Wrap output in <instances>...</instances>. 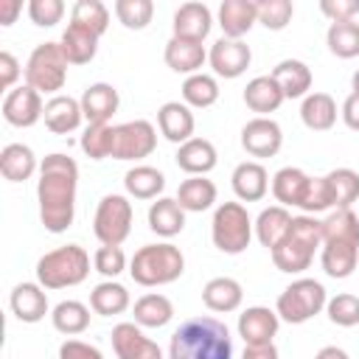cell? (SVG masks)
<instances>
[{"label": "cell", "mask_w": 359, "mask_h": 359, "mask_svg": "<svg viewBox=\"0 0 359 359\" xmlns=\"http://www.w3.org/2000/svg\"><path fill=\"white\" fill-rule=\"evenodd\" d=\"M174 36L180 39H191V42H202L210 28H213V14L205 3H182L174 11Z\"/></svg>", "instance_id": "obj_18"}, {"label": "cell", "mask_w": 359, "mask_h": 359, "mask_svg": "<svg viewBox=\"0 0 359 359\" xmlns=\"http://www.w3.org/2000/svg\"><path fill=\"white\" fill-rule=\"evenodd\" d=\"M314 359H351L342 348H337V345H325V348H320L317 351V356Z\"/></svg>", "instance_id": "obj_57"}, {"label": "cell", "mask_w": 359, "mask_h": 359, "mask_svg": "<svg viewBox=\"0 0 359 359\" xmlns=\"http://www.w3.org/2000/svg\"><path fill=\"white\" fill-rule=\"evenodd\" d=\"M182 101L188 107H196V109H205V107H213L219 101V84L213 76L208 73H194L182 81Z\"/></svg>", "instance_id": "obj_41"}, {"label": "cell", "mask_w": 359, "mask_h": 359, "mask_svg": "<svg viewBox=\"0 0 359 359\" xmlns=\"http://www.w3.org/2000/svg\"><path fill=\"white\" fill-rule=\"evenodd\" d=\"M359 258V216L345 208L323 219V269L328 278H348Z\"/></svg>", "instance_id": "obj_3"}, {"label": "cell", "mask_w": 359, "mask_h": 359, "mask_svg": "<svg viewBox=\"0 0 359 359\" xmlns=\"http://www.w3.org/2000/svg\"><path fill=\"white\" fill-rule=\"evenodd\" d=\"M165 65L174 70V73H199V67L208 62V53L202 48V42H191V39H180V36H171L165 42V53H163Z\"/></svg>", "instance_id": "obj_24"}, {"label": "cell", "mask_w": 359, "mask_h": 359, "mask_svg": "<svg viewBox=\"0 0 359 359\" xmlns=\"http://www.w3.org/2000/svg\"><path fill=\"white\" fill-rule=\"evenodd\" d=\"M328 297H325V286L314 278H297L292 280L280 294H278V303H275V311L283 323H292V325H300L306 320H311L314 314H320L325 309Z\"/></svg>", "instance_id": "obj_8"}, {"label": "cell", "mask_w": 359, "mask_h": 359, "mask_svg": "<svg viewBox=\"0 0 359 359\" xmlns=\"http://www.w3.org/2000/svg\"><path fill=\"white\" fill-rule=\"evenodd\" d=\"M210 238L216 250L227 255H238L250 247L252 238V219L241 202H222L210 222Z\"/></svg>", "instance_id": "obj_7"}, {"label": "cell", "mask_w": 359, "mask_h": 359, "mask_svg": "<svg viewBox=\"0 0 359 359\" xmlns=\"http://www.w3.org/2000/svg\"><path fill=\"white\" fill-rule=\"evenodd\" d=\"M93 264H95V272H101V275H107V278H115V275H121V272L126 269V255H123L121 247H107V244H101V247L95 250V255H93Z\"/></svg>", "instance_id": "obj_49"}, {"label": "cell", "mask_w": 359, "mask_h": 359, "mask_svg": "<svg viewBox=\"0 0 359 359\" xmlns=\"http://www.w3.org/2000/svg\"><path fill=\"white\" fill-rule=\"evenodd\" d=\"M93 233L107 247H121L132 233V202L121 194H107L93 219Z\"/></svg>", "instance_id": "obj_10"}, {"label": "cell", "mask_w": 359, "mask_h": 359, "mask_svg": "<svg viewBox=\"0 0 359 359\" xmlns=\"http://www.w3.org/2000/svg\"><path fill=\"white\" fill-rule=\"evenodd\" d=\"M185 272V258L174 244H146L132 255L129 275L140 286H165Z\"/></svg>", "instance_id": "obj_5"}, {"label": "cell", "mask_w": 359, "mask_h": 359, "mask_svg": "<svg viewBox=\"0 0 359 359\" xmlns=\"http://www.w3.org/2000/svg\"><path fill=\"white\" fill-rule=\"evenodd\" d=\"M70 22L90 28L95 36H104V31L109 28V11H107V6L101 0H79L73 6Z\"/></svg>", "instance_id": "obj_44"}, {"label": "cell", "mask_w": 359, "mask_h": 359, "mask_svg": "<svg viewBox=\"0 0 359 359\" xmlns=\"http://www.w3.org/2000/svg\"><path fill=\"white\" fill-rule=\"evenodd\" d=\"M351 87H353V95H359V70L353 73V79H351Z\"/></svg>", "instance_id": "obj_58"}, {"label": "cell", "mask_w": 359, "mask_h": 359, "mask_svg": "<svg viewBox=\"0 0 359 359\" xmlns=\"http://www.w3.org/2000/svg\"><path fill=\"white\" fill-rule=\"evenodd\" d=\"M65 79H67V59L62 53V45L59 42L36 45L25 62V84L34 87L36 93L59 95V90L65 87Z\"/></svg>", "instance_id": "obj_9"}, {"label": "cell", "mask_w": 359, "mask_h": 359, "mask_svg": "<svg viewBox=\"0 0 359 359\" xmlns=\"http://www.w3.org/2000/svg\"><path fill=\"white\" fill-rule=\"evenodd\" d=\"M168 359H233V339L224 323L213 317H191L174 334Z\"/></svg>", "instance_id": "obj_2"}, {"label": "cell", "mask_w": 359, "mask_h": 359, "mask_svg": "<svg viewBox=\"0 0 359 359\" xmlns=\"http://www.w3.org/2000/svg\"><path fill=\"white\" fill-rule=\"evenodd\" d=\"M115 17L126 28L143 31L154 17V3L151 0H115Z\"/></svg>", "instance_id": "obj_45"}, {"label": "cell", "mask_w": 359, "mask_h": 359, "mask_svg": "<svg viewBox=\"0 0 359 359\" xmlns=\"http://www.w3.org/2000/svg\"><path fill=\"white\" fill-rule=\"evenodd\" d=\"M292 219H294V216H292L283 205H272V208H264V210L258 213V219H255L252 230H255L258 241L272 252V250L283 241V236L289 233Z\"/></svg>", "instance_id": "obj_30"}, {"label": "cell", "mask_w": 359, "mask_h": 359, "mask_svg": "<svg viewBox=\"0 0 359 359\" xmlns=\"http://www.w3.org/2000/svg\"><path fill=\"white\" fill-rule=\"evenodd\" d=\"M216 160H219L216 146L205 137H191L177 149V165L191 177H205L208 171L216 168Z\"/></svg>", "instance_id": "obj_21"}, {"label": "cell", "mask_w": 359, "mask_h": 359, "mask_svg": "<svg viewBox=\"0 0 359 359\" xmlns=\"http://www.w3.org/2000/svg\"><path fill=\"white\" fill-rule=\"evenodd\" d=\"M17 79H20V62L14 59V53L3 50L0 53V87L3 90H11Z\"/></svg>", "instance_id": "obj_53"}, {"label": "cell", "mask_w": 359, "mask_h": 359, "mask_svg": "<svg viewBox=\"0 0 359 359\" xmlns=\"http://www.w3.org/2000/svg\"><path fill=\"white\" fill-rule=\"evenodd\" d=\"M45 126L53 132V135H67V132H76L84 112H81V101L70 98V95H53L48 104H45Z\"/></svg>", "instance_id": "obj_26"}, {"label": "cell", "mask_w": 359, "mask_h": 359, "mask_svg": "<svg viewBox=\"0 0 359 359\" xmlns=\"http://www.w3.org/2000/svg\"><path fill=\"white\" fill-rule=\"evenodd\" d=\"M149 227H151L157 236L171 238V236L182 233V227H185V210L180 208L177 199L160 196V199L151 202V208H149Z\"/></svg>", "instance_id": "obj_33"}, {"label": "cell", "mask_w": 359, "mask_h": 359, "mask_svg": "<svg viewBox=\"0 0 359 359\" xmlns=\"http://www.w3.org/2000/svg\"><path fill=\"white\" fill-rule=\"evenodd\" d=\"M76 185H79V165L67 154H48L39 163V219L48 233H65L76 216Z\"/></svg>", "instance_id": "obj_1"}, {"label": "cell", "mask_w": 359, "mask_h": 359, "mask_svg": "<svg viewBox=\"0 0 359 359\" xmlns=\"http://www.w3.org/2000/svg\"><path fill=\"white\" fill-rule=\"evenodd\" d=\"M45 112V104H42V93H36L34 87L22 84V87H14L6 93L3 98V118L11 123V126H34Z\"/></svg>", "instance_id": "obj_13"}, {"label": "cell", "mask_w": 359, "mask_h": 359, "mask_svg": "<svg viewBox=\"0 0 359 359\" xmlns=\"http://www.w3.org/2000/svg\"><path fill=\"white\" fill-rule=\"evenodd\" d=\"M328 208H331V199H328L325 177H311V182H309V191H306V199H303L300 210H306V213L311 216V213H320V210H328Z\"/></svg>", "instance_id": "obj_50"}, {"label": "cell", "mask_w": 359, "mask_h": 359, "mask_svg": "<svg viewBox=\"0 0 359 359\" xmlns=\"http://www.w3.org/2000/svg\"><path fill=\"white\" fill-rule=\"evenodd\" d=\"M157 146V132L149 121H126L115 126L112 135V157L115 160H143L154 151Z\"/></svg>", "instance_id": "obj_11"}, {"label": "cell", "mask_w": 359, "mask_h": 359, "mask_svg": "<svg viewBox=\"0 0 359 359\" xmlns=\"http://www.w3.org/2000/svg\"><path fill=\"white\" fill-rule=\"evenodd\" d=\"M81 112L87 123H109V118L118 112V90L107 81H95L81 93Z\"/></svg>", "instance_id": "obj_17"}, {"label": "cell", "mask_w": 359, "mask_h": 359, "mask_svg": "<svg viewBox=\"0 0 359 359\" xmlns=\"http://www.w3.org/2000/svg\"><path fill=\"white\" fill-rule=\"evenodd\" d=\"M244 300V289L236 278H210L202 289V303L210 309V311H219V314H227V311H236Z\"/></svg>", "instance_id": "obj_28"}, {"label": "cell", "mask_w": 359, "mask_h": 359, "mask_svg": "<svg viewBox=\"0 0 359 359\" xmlns=\"http://www.w3.org/2000/svg\"><path fill=\"white\" fill-rule=\"evenodd\" d=\"M98 39H101V36H95L90 28L70 22V25L65 28L62 39H59L67 65H87V62H93L95 53H98Z\"/></svg>", "instance_id": "obj_27"}, {"label": "cell", "mask_w": 359, "mask_h": 359, "mask_svg": "<svg viewBox=\"0 0 359 359\" xmlns=\"http://www.w3.org/2000/svg\"><path fill=\"white\" fill-rule=\"evenodd\" d=\"M320 11L331 22H348L353 20V14H359V0H323Z\"/></svg>", "instance_id": "obj_51"}, {"label": "cell", "mask_w": 359, "mask_h": 359, "mask_svg": "<svg viewBox=\"0 0 359 359\" xmlns=\"http://www.w3.org/2000/svg\"><path fill=\"white\" fill-rule=\"evenodd\" d=\"M90 275V255L79 244H65L36 261V280L42 289L79 286Z\"/></svg>", "instance_id": "obj_6"}, {"label": "cell", "mask_w": 359, "mask_h": 359, "mask_svg": "<svg viewBox=\"0 0 359 359\" xmlns=\"http://www.w3.org/2000/svg\"><path fill=\"white\" fill-rule=\"evenodd\" d=\"M325 311H328V320L334 325H342V328H351V325H359V297L356 294H337L325 303Z\"/></svg>", "instance_id": "obj_47"}, {"label": "cell", "mask_w": 359, "mask_h": 359, "mask_svg": "<svg viewBox=\"0 0 359 359\" xmlns=\"http://www.w3.org/2000/svg\"><path fill=\"white\" fill-rule=\"evenodd\" d=\"M157 126H160V135L171 143H185L191 140L194 135V112L188 104H180V101H165L160 109H157Z\"/></svg>", "instance_id": "obj_19"}, {"label": "cell", "mask_w": 359, "mask_h": 359, "mask_svg": "<svg viewBox=\"0 0 359 359\" xmlns=\"http://www.w3.org/2000/svg\"><path fill=\"white\" fill-rule=\"evenodd\" d=\"M342 121H345L348 129L359 132V95L351 93V95L342 101Z\"/></svg>", "instance_id": "obj_54"}, {"label": "cell", "mask_w": 359, "mask_h": 359, "mask_svg": "<svg viewBox=\"0 0 359 359\" xmlns=\"http://www.w3.org/2000/svg\"><path fill=\"white\" fill-rule=\"evenodd\" d=\"M8 303L20 323H39L48 314V294L39 283H17Z\"/></svg>", "instance_id": "obj_22"}, {"label": "cell", "mask_w": 359, "mask_h": 359, "mask_svg": "<svg viewBox=\"0 0 359 359\" xmlns=\"http://www.w3.org/2000/svg\"><path fill=\"white\" fill-rule=\"evenodd\" d=\"M112 135H115L112 123H87L79 146L90 160H104L112 157Z\"/></svg>", "instance_id": "obj_43"}, {"label": "cell", "mask_w": 359, "mask_h": 359, "mask_svg": "<svg viewBox=\"0 0 359 359\" xmlns=\"http://www.w3.org/2000/svg\"><path fill=\"white\" fill-rule=\"evenodd\" d=\"M255 22H258L255 0H224L219 6V25L227 39H241Z\"/></svg>", "instance_id": "obj_20"}, {"label": "cell", "mask_w": 359, "mask_h": 359, "mask_svg": "<svg viewBox=\"0 0 359 359\" xmlns=\"http://www.w3.org/2000/svg\"><path fill=\"white\" fill-rule=\"evenodd\" d=\"M328 50L339 59H353L359 56V22L348 20V22H331L328 34H325Z\"/></svg>", "instance_id": "obj_42"}, {"label": "cell", "mask_w": 359, "mask_h": 359, "mask_svg": "<svg viewBox=\"0 0 359 359\" xmlns=\"http://www.w3.org/2000/svg\"><path fill=\"white\" fill-rule=\"evenodd\" d=\"M233 191L241 202H258L264 199V194L269 191V174L261 163L255 160H247V163H238L233 168Z\"/></svg>", "instance_id": "obj_23"}, {"label": "cell", "mask_w": 359, "mask_h": 359, "mask_svg": "<svg viewBox=\"0 0 359 359\" xmlns=\"http://www.w3.org/2000/svg\"><path fill=\"white\" fill-rule=\"evenodd\" d=\"M269 76L278 81L283 98H306L309 90H311V67L306 62H300V59L278 62Z\"/></svg>", "instance_id": "obj_25"}, {"label": "cell", "mask_w": 359, "mask_h": 359, "mask_svg": "<svg viewBox=\"0 0 359 359\" xmlns=\"http://www.w3.org/2000/svg\"><path fill=\"white\" fill-rule=\"evenodd\" d=\"M62 14H65V3L62 0H31L28 3V17L39 28L56 25L62 20Z\"/></svg>", "instance_id": "obj_48"}, {"label": "cell", "mask_w": 359, "mask_h": 359, "mask_svg": "<svg viewBox=\"0 0 359 359\" xmlns=\"http://www.w3.org/2000/svg\"><path fill=\"white\" fill-rule=\"evenodd\" d=\"M300 118L311 132H328L337 123V101L328 93H309L300 104Z\"/></svg>", "instance_id": "obj_32"}, {"label": "cell", "mask_w": 359, "mask_h": 359, "mask_svg": "<svg viewBox=\"0 0 359 359\" xmlns=\"http://www.w3.org/2000/svg\"><path fill=\"white\" fill-rule=\"evenodd\" d=\"M123 185H126V194L135 199H154L157 194H163L165 177H163V171H157L151 165H135L126 171Z\"/></svg>", "instance_id": "obj_38"}, {"label": "cell", "mask_w": 359, "mask_h": 359, "mask_svg": "<svg viewBox=\"0 0 359 359\" xmlns=\"http://www.w3.org/2000/svg\"><path fill=\"white\" fill-rule=\"evenodd\" d=\"M241 359H278V348H275V342H264V345H247Z\"/></svg>", "instance_id": "obj_55"}, {"label": "cell", "mask_w": 359, "mask_h": 359, "mask_svg": "<svg viewBox=\"0 0 359 359\" xmlns=\"http://www.w3.org/2000/svg\"><path fill=\"white\" fill-rule=\"evenodd\" d=\"M109 337L118 359H163L160 345L151 342L137 323H118Z\"/></svg>", "instance_id": "obj_15"}, {"label": "cell", "mask_w": 359, "mask_h": 359, "mask_svg": "<svg viewBox=\"0 0 359 359\" xmlns=\"http://www.w3.org/2000/svg\"><path fill=\"white\" fill-rule=\"evenodd\" d=\"M325 185H328V199L331 208L345 210L359 199V174L353 168H334L325 174Z\"/></svg>", "instance_id": "obj_37"}, {"label": "cell", "mask_w": 359, "mask_h": 359, "mask_svg": "<svg viewBox=\"0 0 359 359\" xmlns=\"http://www.w3.org/2000/svg\"><path fill=\"white\" fill-rule=\"evenodd\" d=\"M244 104L252 112H258V118H266L269 112H275L283 104V93L272 76H255L244 87Z\"/></svg>", "instance_id": "obj_29"}, {"label": "cell", "mask_w": 359, "mask_h": 359, "mask_svg": "<svg viewBox=\"0 0 359 359\" xmlns=\"http://www.w3.org/2000/svg\"><path fill=\"white\" fill-rule=\"evenodd\" d=\"M171 317H174V306L165 294L149 292L135 300V323L143 328H163L171 323Z\"/></svg>", "instance_id": "obj_36"}, {"label": "cell", "mask_w": 359, "mask_h": 359, "mask_svg": "<svg viewBox=\"0 0 359 359\" xmlns=\"http://www.w3.org/2000/svg\"><path fill=\"white\" fill-rule=\"evenodd\" d=\"M90 306L95 314L112 317V314H123L129 309V292L123 283L115 280H104L90 292Z\"/></svg>", "instance_id": "obj_39"}, {"label": "cell", "mask_w": 359, "mask_h": 359, "mask_svg": "<svg viewBox=\"0 0 359 359\" xmlns=\"http://www.w3.org/2000/svg\"><path fill=\"white\" fill-rule=\"evenodd\" d=\"M309 182H311V177H309L303 168L286 165V168H280V171L272 177V194H275V199H278L280 205H294V208H300L303 199H306Z\"/></svg>", "instance_id": "obj_31"}, {"label": "cell", "mask_w": 359, "mask_h": 359, "mask_svg": "<svg viewBox=\"0 0 359 359\" xmlns=\"http://www.w3.org/2000/svg\"><path fill=\"white\" fill-rule=\"evenodd\" d=\"M50 320H53V328L59 334H81L87 325H90V309L79 300H62L53 311H50Z\"/></svg>", "instance_id": "obj_40"}, {"label": "cell", "mask_w": 359, "mask_h": 359, "mask_svg": "<svg viewBox=\"0 0 359 359\" xmlns=\"http://www.w3.org/2000/svg\"><path fill=\"white\" fill-rule=\"evenodd\" d=\"M241 146L252 157H275L283 146V132L272 118H252L241 129Z\"/></svg>", "instance_id": "obj_14"}, {"label": "cell", "mask_w": 359, "mask_h": 359, "mask_svg": "<svg viewBox=\"0 0 359 359\" xmlns=\"http://www.w3.org/2000/svg\"><path fill=\"white\" fill-rule=\"evenodd\" d=\"M208 62L213 67L216 76L222 79H238L250 62H252V50L250 45H244L241 39H227L222 36L219 42H213V48L208 50Z\"/></svg>", "instance_id": "obj_12"}, {"label": "cell", "mask_w": 359, "mask_h": 359, "mask_svg": "<svg viewBox=\"0 0 359 359\" xmlns=\"http://www.w3.org/2000/svg\"><path fill=\"white\" fill-rule=\"evenodd\" d=\"M294 14L292 0H258V22L269 31H283Z\"/></svg>", "instance_id": "obj_46"}, {"label": "cell", "mask_w": 359, "mask_h": 359, "mask_svg": "<svg viewBox=\"0 0 359 359\" xmlns=\"http://www.w3.org/2000/svg\"><path fill=\"white\" fill-rule=\"evenodd\" d=\"M317 247H323V222L314 216H294L283 241L272 250V264L280 272L297 275L311 266Z\"/></svg>", "instance_id": "obj_4"}, {"label": "cell", "mask_w": 359, "mask_h": 359, "mask_svg": "<svg viewBox=\"0 0 359 359\" xmlns=\"http://www.w3.org/2000/svg\"><path fill=\"white\" fill-rule=\"evenodd\" d=\"M0 171L8 182H25L36 171V157L25 143H8L0 151Z\"/></svg>", "instance_id": "obj_34"}, {"label": "cell", "mask_w": 359, "mask_h": 359, "mask_svg": "<svg viewBox=\"0 0 359 359\" xmlns=\"http://www.w3.org/2000/svg\"><path fill=\"white\" fill-rule=\"evenodd\" d=\"M278 325H280L278 311L266 306H250L238 314V337L244 339V345L272 342V337L278 334Z\"/></svg>", "instance_id": "obj_16"}, {"label": "cell", "mask_w": 359, "mask_h": 359, "mask_svg": "<svg viewBox=\"0 0 359 359\" xmlns=\"http://www.w3.org/2000/svg\"><path fill=\"white\" fill-rule=\"evenodd\" d=\"M59 359H104V353L81 339H67L59 345Z\"/></svg>", "instance_id": "obj_52"}, {"label": "cell", "mask_w": 359, "mask_h": 359, "mask_svg": "<svg viewBox=\"0 0 359 359\" xmlns=\"http://www.w3.org/2000/svg\"><path fill=\"white\" fill-rule=\"evenodd\" d=\"M174 199L185 213H202L216 202V185L205 177H188L180 182V191Z\"/></svg>", "instance_id": "obj_35"}, {"label": "cell", "mask_w": 359, "mask_h": 359, "mask_svg": "<svg viewBox=\"0 0 359 359\" xmlns=\"http://www.w3.org/2000/svg\"><path fill=\"white\" fill-rule=\"evenodd\" d=\"M20 11H22L20 0H0V25H11Z\"/></svg>", "instance_id": "obj_56"}]
</instances>
